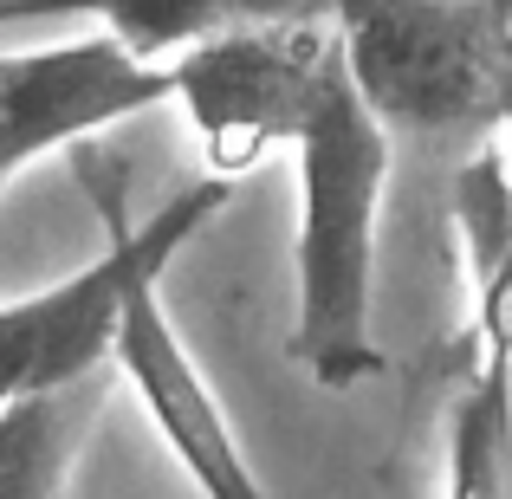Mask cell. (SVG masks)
<instances>
[{
    "label": "cell",
    "instance_id": "8",
    "mask_svg": "<svg viewBox=\"0 0 512 499\" xmlns=\"http://www.w3.org/2000/svg\"><path fill=\"white\" fill-rule=\"evenodd\" d=\"M441 499H512V350L474 344L441 428Z\"/></svg>",
    "mask_w": 512,
    "mask_h": 499
},
{
    "label": "cell",
    "instance_id": "7",
    "mask_svg": "<svg viewBox=\"0 0 512 499\" xmlns=\"http://www.w3.org/2000/svg\"><path fill=\"white\" fill-rule=\"evenodd\" d=\"M59 7L65 20H91L150 65H169L221 33H240V26L331 20V0H59Z\"/></svg>",
    "mask_w": 512,
    "mask_h": 499
},
{
    "label": "cell",
    "instance_id": "5",
    "mask_svg": "<svg viewBox=\"0 0 512 499\" xmlns=\"http://www.w3.org/2000/svg\"><path fill=\"white\" fill-rule=\"evenodd\" d=\"M169 98V65L137 59L98 26L78 39H59V46L0 52V130L26 150V163L78 150L111 124L143 117Z\"/></svg>",
    "mask_w": 512,
    "mask_h": 499
},
{
    "label": "cell",
    "instance_id": "6",
    "mask_svg": "<svg viewBox=\"0 0 512 499\" xmlns=\"http://www.w3.org/2000/svg\"><path fill=\"white\" fill-rule=\"evenodd\" d=\"M111 376L117 370H91L0 409V499H65L78 454L111 402Z\"/></svg>",
    "mask_w": 512,
    "mask_h": 499
},
{
    "label": "cell",
    "instance_id": "1",
    "mask_svg": "<svg viewBox=\"0 0 512 499\" xmlns=\"http://www.w3.org/2000/svg\"><path fill=\"white\" fill-rule=\"evenodd\" d=\"M299 227H292V363L318 389H357L383 370L376 350V214L389 188V130L338 65L325 72L292 143Z\"/></svg>",
    "mask_w": 512,
    "mask_h": 499
},
{
    "label": "cell",
    "instance_id": "9",
    "mask_svg": "<svg viewBox=\"0 0 512 499\" xmlns=\"http://www.w3.org/2000/svg\"><path fill=\"white\" fill-rule=\"evenodd\" d=\"M26 20H65L59 0H0V26H26Z\"/></svg>",
    "mask_w": 512,
    "mask_h": 499
},
{
    "label": "cell",
    "instance_id": "4",
    "mask_svg": "<svg viewBox=\"0 0 512 499\" xmlns=\"http://www.w3.org/2000/svg\"><path fill=\"white\" fill-rule=\"evenodd\" d=\"M111 370L130 383V396L143 402L150 428L163 435V448L175 454V467L188 474V487L201 499H273L260 487V474H253L201 357L175 331V318L163 305V279H143L130 292L124 318H117Z\"/></svg>",
    "mask_w": 512,
    "mask_h": 499
},
{
    "label": "cell",
    "instance_id": "2",
    "mask_svg": "<svg viewBox=\"0 0 512 499\" xmlns=\"http://www.w3.org/2000/svg\"><path fill=\"white\" fill-rule=\"evenodd\" d=\"M331 33L389 137L500 143L512 111V0H331Z\"/></svg>",
    "mask_w": 512,
    "mask_h": 499
},
{
    "label": "cell",
    "instance_id": "3",
    "mask_svg": "<svg viewBox=\"0 0 512 499\" xmlns=\"http://www.w3.org/2000/svg\"><path fill=\"white\" fill-rule=\"evenodd\" d=\"M338 65L331 20H286V26H240L208 46L169 59V85L195 130L208 175L240 182L273 150H292L312 117L325 72Z\"/></svg>",
    "mask_w": 512,
    "mask_h": 499
},
{
    "label": "cell",
    "instance_id": "10",
    "mask_svg": "<svg viewBox=\"0 0 512 499\" xmlns=\"http://www.w3.org/2000/svg\"><path fill=\"white\" fill-rule=\"evenodd\" d=\"M13 175H26V163H20V150H13V143L0 137V188H7Z\"/></svg>",
    "mask_w": 512,
    "mask_h": 499
}]
</instances>
